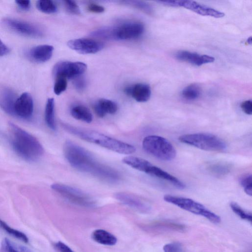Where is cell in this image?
I'll return each instance as SVG.
<instances>
[{"mask_svg":"<svg viewBox=\"0 0 252 252\" xmlns=\"http://www.w3.org/2000/svg\"><path fill=\"white\" fill-rule=\"evenodd\" d=\"M10 50L5 44L0 40V57L4 56L8 54Z\"/></svg>","mask_w":252,"mask_h":252,"instance_id":"41","label":"cell"},{"mask_svg":"<svg viewBox=\"0 0 252 252\" xmlns=\"http://www.w3.org/2000/svg\"><path fill=\"white\" fill-rule=\"evenodd\" d=\"M9 131L13 149L22 159L35 162L43 155L44 148L35 137L12 123Z\"/></svg>","mask_w":252,"mask_h":252,"instance_id":"2","label":"cell"},{"mask_svg":"<svg viewBox=\"0 0 252 252\" xmlns=\"http://www.w3.org/2000/svg\"><path fill=\"white\" fill-rule=\"evenodd\" d=\"M232 211L241 219L252 223V216L250 212L245 210L236 202H231L229 204Z\"/></svg>","mask_w":252,"mask_h":252,"instance_id":"30","label":"cell"},{"mask_svg":"<svg viewBox=\"0 0 252 252\" xmlns=\"http://www.w3.org/2000/svg\"><path fill=\"white\" fill-rule=\"evenodd\" d=\"M176 58L182 62L188 63L196 66L212 63L215 61L213 57L207 55H201L189 51L181 50L176 53Z\"/></svg>","mask_w":252,"mask_h":252,"instance_id":"15","label":"cell"},{"mask_svg":"<svg viewBox=\"0 0 252 252\" xmlns=\"http://www.w3.org/2000/svg\"><path fill=\"white\" fill-rule=\"evenodd\" d=\"M156 232L169 231L182 232L186 227L181 224L167 221H160L153 223L150 225V228Z\"/></svg>","mask_w":252,"mask_h":252,"instance_id":"21","label":"cell"},{"mask_svg":"<svg viewBox=\"0 0 252 252\" xmlns=\"http://www.w3.org/2000/svg\"><path fill=\"white\" fill-rule=\"evenodd\" d=\"M164 200L165 202L184 210L202 216L213 223L217 224L221 222V218L218 215L210 211L202 204L192 199L171 195H166L164 197Z\"/></svg>","mask_w":252,"mask_h":252,"instance_id":"6","label":"cell"},{"mask_svg":"<svg viewBox=\"0 0 252 252\" xmlns=\"http://www.w3.org/2000/svg\"><path fill=\"white\" fill-rule=\"evenodd\" d=\"M37 7L40 11L47 14H54L57 11L56 5L50 0L38 1L37 3Z\"/></svg>","mask_w":252,"mask_h":252,"instance_id":"29","label":"cell"},{"mask_svg":"<svg viewBox=\"0 0 252 252\" xmlns=\"http://www.w3.org/2000/svg\"><path fill=\"white\" fill-rule=\"evenodd\" d=\"M78 77H77V79L75 81L74 85L77 90L82 91L85 87L86 83L83 78H78Z\"/></svg>","mask_w":252,"mask_h":252,"instance_id":"39","label":"cell"},{"mask_svg":"<svg viewBox=\"0 0 252 252\" xmlns=\"http://www.w3.org/2000/svg\"><path fill=\"white\" fill-rule=\"evenodd\" d=\"M125 92L140 102L148 101L151 95V87L145 83H137L129 86L125 88Z\"/></svg>","mask_w":252,"mask_h":252,"instance_id":"17","label":"cell"},{"mask_svg":"<svg viewBox=\"0 0 252 252\" xmlns=\"http://www.w3.org/2000/svg\"><path fill=\"white\" fill-rule=\"evenodd\" d=\"M114 40H128L137 39L144 33L145 27L139 22H130L112 27Z\"/></svg>","mask_w":252,"mask_h":252,"instance_id":"10","label":"cell"},{"mask_svg":"<svg viewBox=\"0 0 252 252\" xmlns=\"http://www.w3.org/2000/svg\"><path fill=\"white\" fill-rule=\"evenodd\" d=\"M67 88V79L63 77L55 78L54 86V92L57 95H59L66 91Z\"/></svg>","mask_w":252,"mask_h":252,"instance_id":"33","label":"cell"},{"mask_svg":"<svg viewBox=\"0 0 252 252\" xmlns=\"http://www.w3.org/2000/svg\"><path fill=\"white\" fill-rule=\"evenodd\" d=\"M63 127L66 131L80 139L119 154L130 155L136 151V148L131 145L94 131L79 128L67 124H63Z\"/></svg>","mask_w":252,"mask_h":252,"instance_id":"3","label":"cell"},{"mask_svg":"<svg viewBox=\"0 0 252 252\" xmlns=\"http://www.w3.org/2000/svg\"><path fill=\"white\" fill-rule=\"evenodd\" d=\"M72 116L76 119L87 123L93 121V116L91 111L86 106L77 105L73 106L71 109Z\"/></svg>","mask_w":252,"mask_h":252,"instance_id":"24","label":"cell"},{"mask_svg":"<svg viewBox=\"0 0 252 252\" xmlns=\"http://www.w3.org/2000/svg\"><path fill=\"white\" fill-rule=\"evenodd\" d=\"M163 250L164 252H184L182 246L177 242L165 245L163 247Z\"/></svg>","mask_w":252,"mask_h":252,"instance_id":"35","label":"cell"},{"mask_svg":"<svg viewBox=\"0 0 252 252\" xmlns=\"http://www.w3.org/2000/svg\"><path fill=\"white\" fill-rule=\"evenodd\" d=\"M178 7H183L191 10L200 15L203 16H210L215 18H222L225 15L219 11L212 8L200 4L195 1H188V0H181L178 1Z\"/></svg>","mask_w":252,"mask_h":252,"instance_id":"14","label":"cell"},{"mask_svg":"<svg viewBox=\"0 0 252 252\" xmlns=\"http://www.w3.org/2000/svg\"><path fill=\"white\" fill-rule=\"evenodd\" d=\"M16 3L21 9L25 11H28L31 8L30 1H17Z\"/></svg>","mask_w":252,"mask_h":252,"instance_id":"40","label":"cell"},{"mask_svg":"<svg viewBox=\"0 0 252 252\" xmlns=\"http://www.w3.org/2000/svg\"><path fill=\"white\" fill-rule=\"evenodd\" d=\"M157 2L160 4L169 7H178V1H157Z\"/></svg>","mask_w":252,"mask_h":252,"instance_id":"42","label":"cell"},{"mask_svg":"<svg viewBox=\"0 0 252 252\" xmlns=\"http://www.w3.org/2000/svg\"><path fill=\"white\" fill-rule=\"evenodd\" d=\"M116 200L123 204L142 212H148L151 206L144 200L132 194L126 192H118L114 195Z\"/></svg>","mask_w":252,"mask_h":252,"instance_id":"13","label":"cell"},{"mask_svg":"<svg viewBox=\"0 0 252 252\" xmlns=\"http://www.w3.org/2000/svg\"><path fill=\"white\" fill-rule=\"evenodd\" d=\"M202 94V89L197 84H192L186 87L182 91L183 99L189 101H194L199 99Z\"/></svg>","mask_w":252,"mask_h":252,"instance_id":"26","label":"cell"},{"mask_svg":"<svg viewBox=\"0 0 252 252\" xmlns=\"http://www.w3.org/2000/svg\"><path fill=\"white\" fill-rule=\"evenodd\" d=\"M231 166L227 163L215 162L210 163L206 167L207 171L213 176L221 177L227 175L231 171Z\"/></svg>","mask_w":252,"mask_h":252,"instance_id":"23","label":"cell"},{"mask_svg":"<svg viewBox=\"0 0 252 252\" xmlns=\"http://www.w3.org/2000/svg\"><path fill=\"white\" fill-rule=\"evenodd\" d=\"M143 147L148 154L162 161H170L176 156V151L172 144L159 136L146 137L143 140Z\"/></svg>","mask_w":252,"mask_h":252,"instance_id":"5","label":"cell"},{"mask_svg":"<svg viewBox=\"0 0 252 252\" xmlns=\"http://www.w3.org/2000/svg\"><path fill=\"white\" fill-rule=\"evenodd\" d=\"M178 141L197 149L212 152H223L227 149L226 142L214 135L206 133L188 134L180 136Z\"/></svg>","mask_w":252,"mask_h":252,"instance_id":"4","label":"cell"},{"mask_svg":"<svg viewBox=\"0 0 252 252\" xmlns=\"http://www.w3.org/2000/svg\"><path fill=\"white\" fill-rule=\"evenodd\" d=\"M45 121L49 128L53 131L56 129L55 118V102L53 98H49L45 109Z\"/></svg>","mask_w":252,"mask_h":252,"instance_id":"25","label":"cell"},{"mask_svg":"<svg viewBox=\"0 0 252 252\" xmlns=\"http://www.w3.org/2000/svg\"><path fill=\"white\" fill-rule=\"evenodd\" d=\"M0 228L12 236L25 243H27L29 241V239L26 234L22 231L10 227L7 223L1 219H0Z\"/></svg>","mask_w":252,"mask_h":252,"instance_id":"28","label":"cell"},{"mask_svg":"<svg viewBox=\"0 0 252 252\" xmlns=\"http://www.w3.org/2000/svg\"><path fill=\"white\" fill-rule=\"evenodd\" d=\"M34 112V101L28 93H23L18 98L15 105V115L24 120L30 119Z\"/></svg>","mask_w":252,"mask_h":252,"instance_id":"12","label":"cell"},{"mask_svg":"<svg viewBox=\"0 0 252 252\" xmlns=\"http://www.w3.org/2000/svg\"><path fill=\"white\" fill-rule=\"evenodd\" d=\"M3 24L10 30L25 36L39 38L44 36L38 26L25 21L6 18L3 20Z\"/></svg>","mask_w":252,"mask_h":252,"instance_id":"8","label":"cell"},{"mask_svg":"<svg viewBox=\"0 0 252 252\" xmlns=\"http://www.w3.org/2000/svg\"><path fill=\"white\" fill-rule=\"evenodd\" d=\"M2 249L4 252H33L28 248L16 244L7 238L3 240Z\"/></svg>","mask_w":252,"mask_h":252,"instance_id":"27","label":"cell"},{"mask_svg":"<svg viewBox=\"0 0 252 252\" xmlns=\"http://www.w3.org/2000/svg\"><path fill=\"white\" fill-rule=\"evenodd\" d=\"M124 4L135 7L148 14H151L153 13L152 8L149 4L139 1H123Z\"/></svg>","mask_w":252,"mask_h":252,"instance_id":"32","label":"cell"},{"mask_svg":"<svg viewBox=\"0 0 252 252\" xmlns=\"http://www.w3.org/2000/svg\"><path fill=\"white\" fill-rule=\"evenodd\" d=\"M239 183L245 193L250 196L252 195V176L250 174H246L241 176Z\"/></svg>","mask_w":252,"mask_h":252,"instance_id":"31","label":"cell"},{"mask_svg":"<svg viewBox=\"0 0 252 252\" xmlns=\"http://www.w3.org/2000/svg\"><path fill=\"white\" fill-rule=\"evenodd\" d=\"M67 45L69 48L82 54H95L104 48L103 43L86 38L71 40Z\"/></svg>","mask_w":252,"mask_h":252,"instance_id":"11","label":"cell"},{"mask_svg":"<svg viewBox=\"0 0 252 252\" xmlns=\"http://www.w3.org/2000/svg\"><path fill=\"white\" fill-rule=\"evenodd\" d=\"M55 247L60 252H74L69 246L61 241L55 244Z\"/></svg>","mask_w":252,"mask_h":252,"instance_id":"38","label":"cell"},{"mask_svg":"<svg viewBox=\"0 0 252 252\" xmlns=\"http://www.w3.org/2000/svg\"><path fill=\"white\" fill-rule=\"evenodd\" d=\"M64 4L67 11L71 14L75 15H80L81 12L78 6L74 1L66 0L64 1Z\"/></svg>","mask_w":252,"mask_h":252,"instance_id":"34","label":"cell"},{"mask_svg":"<svg viewBox=\"0 0 252 252\" xmlns=\"http://www.w3.org/2000/svg\"><path fill=\"white\" fill-rule=\"evenodd\" d=\"M145 173L166 181L178 189L183 190L186 188V185L182 181L151 163L147 168Z\"/></svg>","mask_w":252,"mask_h":252,"instance_id":"16","label":"cell"},{"mask_svg":"<svg viewBox=\"0 0 252 252\" xmlns=\"http://www.w3.org/2000/svg\"><path fill=\"white\" fill-rule=\"evenodd\" d=\"M87 68V65L82 62L62 61L55 65L53 70V74L55 78H75L84 74Z\"/></svg>","mask_w":252,"mask_h":252,"instance_id":"9","label":"cell"},{"mask_svg":"<svg viewBox=\"0 0 252 252\" xmlns=\"http://www.w3.org/2000/svg\"><path fill=\"white\" fill-rule=\"evenodd\" d=\"M54 48L50 45H41L33 48L28 52V56L32 61L38 63H45L50 59Z\"/></svg>","mask_w":252,"mask_h":252,"instance_id":"18","label":"cell"},{"mask_svg":"<svg viewBox=\"0 0 252 252\" xmlns=\"http://www.w3.org/2000/svg\"><path fill=\"white\" fill-rule=\"evenodd\" d=\"M18 98L16 94L9 89H5L0 94V107L6 113L15 115V105Z\"/></svg>","mask_w":252,"mask_h":252,"instance_id":"19","label":"cell"},{"mask_svg":"<svg viewBox=\"0 0 252 252\" xmlns=\"http://www.w3.org/2000/svg\"><path fill=\"white\" fill-rule=\"evenodd\" d=\"M87 9L88 11L94 13L100 14L104 12V8L103 7L94 3L89 5Z\"/></svg>","mask_w":252,"mask_h":252,"instance_id":"37","label":"cell"},{"mask_svg":"<svg viewBox=\"0 0 252 252\" xmlns=\"http://www.w3.org/2000/svg\"><path fill=\"white\" fill-rule=\"evenodd\" d=\"M51 188L69 202L86 207H93L95 202L92 198L80 190L63 184L55 183Z\"/></svg>","mask_w":252,"mask_h":252,"instance_id":"7","label":"cell"},{"mask_svg":"<svg viewBox=\"0 0 252 252\" xmlns=\"http://www.w3.org/2000/svg\"><path fill=\"white\" fill-rule=\"evenodd\" d=\"M63 149L66 159L77 171L109 183L119 180L120 175L117 171L99 163L91 153L76 144L67 141Z\"/></svg>","mask_w":252,"mask_h":252,"instance_id":"1","label":"cell"},{"mask_svg":"<svg viewBox=\"0 0 252 252\" xmlns=\"http://www.w3.org/2000/svg\"><path fill=\"white\" fill-rule=\"evenodd\" d=\"M241 108L245 114L251 115L252 114V101L247 100L243 101L241 104Z\"/></svg>","mask_w":252,"mask_h":252,"instance_id":"36","label":"cell"},{"mask_svg":"<svg viewBox=\"0 0 252 252\" xmlns=\"http://www.w3.org/2000/svg\"><path fill=\"white\" fill-rule=\"evenodd\" d=\"M92 237L96 242L107 246L114 245L117 241V238L114 235L101 229H96L93 231Z\"/></svg>","mask_w":252,"mask_h":252,"instance_id":"22","label":"cell"},{"mask_svg":"<svg viewBox=\"0 0 252 252\" xmlns=\"http://www.w3.org/2000/svg\"><path fill=\"white\" fill-rule=\"evenodd\" d=\"M96 114L100 118L104 117L107 114H114L118 110L117 104L112 101L101 99L94 105Z\"/></svg>","mask_w":252,"mask_h":252,"instance_id":"20","label":"cell"}]
</instances>
